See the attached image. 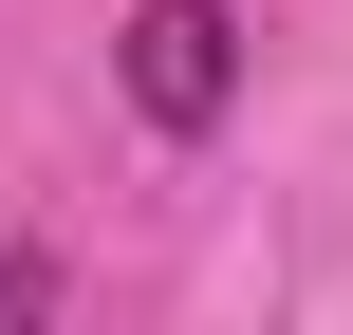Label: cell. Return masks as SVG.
I'll return each instance as SVG.
<instances>
[{
  "instance_id": "6da1fadb",
  "label": "cell",
  "mask_w": 353,
  "mask_h": 335,
  "mask_svg": "<svg viewBox=\"0 0 353 335\" xmlns=\"http://www.w3.org/2000/svg\"><path fill=\"white\" fill-rule=\"evenodd\" d=\"M223 93H242V19L223 0H149L130 19V112L149 131H223Z\"/></svg>"
}]
</instances>
